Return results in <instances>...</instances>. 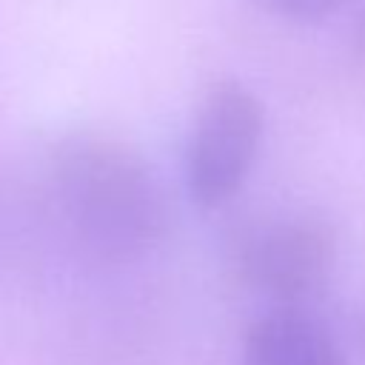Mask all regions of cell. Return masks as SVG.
<instances>
[{"instance_id": "1", "label": "cell", "mask_w": 365, "mask_h": 365, "mask_svg": "<svg viewBox=\"0 0 365 365\" xmlns=\"http://www.w3.org/2000/svg\"><path fill=\"white\" fill-rule=\"evenodd\" d=\"M51 188L74 240L123 262L154 248L168 228L165 191L140 151L106 134H68L51 151Z\"/></svg>"}, {"instance_id": "2", "label": "cell", "mask_w": 365, "mask_h": 365, "mask_svg": "<svg viewBox=\"0 0 365 365\" xmlns=\"http://www.w3.org/2000/svg\"><path fill=\"white\" fill-rule=\"evenodd\" d=\"M262 128V103L240 80H217L205 91L185 148V185L197 205L217 208L242 188Z\"/></svg>"}, {"instance_id": "3", "label": "cell", "mask_w": 365, "mask_h": 365, "mask_svg": "<svg viewBox=\"0 0 365 365\" xmlns=\"http://www.w3.org/2000/svg\"><path fill=\"white\" fill-rule=\"evenodd\" d=\"M334 231L314 217H288L257 228L240 248V277L277 308H302L314 299L334 268Z\"/></svg>"}, {"instance_id": "4", "label": "cell", "mask_w": 365, "mask_h": 365, "mask_svg": "<svg viewBox=\"0 0 365 365\" xmlns=\"http://www.w3.org/2000/svg\"><path fill=\"white\" fill-rule=\"evenodd\" d=\"M242 365H348V359L311 314L274 308L248 325Z\"/></svg>"}, {"instance_id": "5", "label": "cell", "mask_w": 365, "mask_h": 365, "mask_svg": "<svg viewBox=\"0 0 365 365\" xmlns=\"http://www.w3.org/2000/svg\"><path fill=\"white\" fill-rule=\"evenodd\" d=\"M265 9H271L279 17H291V20H319L331 11H336L345 0H257Z\"/></svg>"}, {"instance_id": "6", "label": "cell", "mask_w": 365, "mask_h": 365, "mask_svg": "<svg viewBox=\"0 0 365 365\" xmlns=\"http://www.w3.org/2000/svg\"><path fill=\"white\" fill-rule=\"evenodd\" d=\"M351 48H354L359 57H365V9H362V14L356 17V29H354V34H351Z\"/></svg>"}, {"instance_id": "7", "label": "cell", "mask_w": 365, "mask_h": 365, "mask_svg": "<svg viewBox=\"0 0 365 365\" xmlns=\"http://www.w3.org/2000/svg\"><path fill=\"white\" fill-rule=\"evenodd\" d=\"M351 331H354V339H356V342L365 348V311L354 317V322H351Z\"/></svg>"}]
</instances>
